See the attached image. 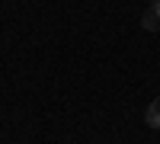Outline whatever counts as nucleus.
Masks as SVG:
<instances>
[{"mask_svg": "<svg viewBox=\"0 0 160 144\" xmlns=\"http://www.w3.org/2000/svg\"><path fill=\"white\" fill-rule=\"evenodd\" d=\"M141 26H144L148 32H160V13L148 7V10H144V16H141Z\"/></svg>", "mask_w": 160, "mask_h": 144, "instance_id": "f257e3e1", "label": "nucleus"}, {"mask_svg": "<svg viewBox=\"0 0 160 144\" xmlns=\"http://www.w3.org/2000/svg\"><path fill=\"white\" fill-rule=\"evenodd\" d=\"M144 119H148V125L151 128H160V96L148 106V112H144Z\"/></svg>", "mask_w": 160, "mask_h": 144, "instance_id": "f03ea898", "label": "nucleus"}, {"mask_svg": "<svg viewBox=\"0 0 160 144\" xmlns=\"http://www.w3.org/2000/svg\"><path fill=\"white\" fill-rule=\"evenodd\" d=\"M151 10H157V13H160V0H151Z\"/></svg>", "mask_w": 160, "mask_h": 144, "instance_id": "7ed1b4c3", "label": "nucleus"}]
</instances>
